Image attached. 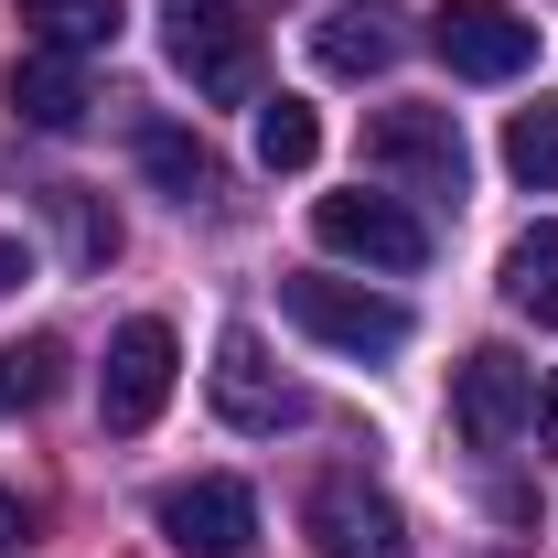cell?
<instances>
[{
  "label": "cell",
  "instance_id": "cell-11",
  "mask_svg": "<svg viewBox=\"0 0 558 558\" xmlns=\"http://www.w3.org/2000/svg\"><path fill=\"white\" fill-rule=\"evenodd\" d=\"M0 97H11V119H22V130H54V140L86 130V108H97V97H86V65H75V54H44V44L0 75Z\"/></svg>",
  "mask_w": 558,
  "mask_h": 558
},
{
  "label": "cell",
  "instance_id": "cell-8",
  "mask_svg": "<svg viewBox=\"0 0 558 558\" xmlns=\"http://www.w3.org/2000/svg\"><path fill=\"white\" fill-rule=\"evenodd\" d=\"M429 44H440V65L473 75V86H505V75L537 65V22L515 0H440L429 11Z\"/></svg>",
  "mask_w": 558,
  "mask_h": 558
},
{
  "label": "cell",
  "instance_id": "cell-21",
  "mask_svg": "<svg viewBox=\"0 0 558 558\" xmlns=\"http://www.w3.org/2000/svg\"><path fill=\"white\" fill-rule=\"evenodd\" d=\"M22 279H33V247H22V236H0V301H11Z\"/></svg>",
  "mask_w": 558,
  "mask_h": 558
},
{
  "label": "cell",
  "instance_id": "cell-5",
  "mask_svg": "<svg viewBox=\"0 0 558 558\" xmlns=\"http://www.w3.org/2000/svg\"><path fill=\"white\" fill-rule=\"evenodd\" d=\"M150 526L183 558H247L258 548V494L236 484V473H183V484L150 494Z\"/></svg>",
  "mask_w": 558,
  "mask_h": 558
},
{
  "label": "cell",
  "instance_id": "cell-10",
  "mask_svg": "<svg viewBox=\"0 0 558 558\" xmlns=\"http://www.w3.org/2000/svg\"><path fill=\"white\" fill-rule=\"evenodd\" d=\"M301 526H312L323 558H409V515L365 484V473H323V484L301 494Z\"/></svg>",
  "mask_w": 558,
  "mask_h": 558
},
{
  "label": "cell",
  "instance_id": "cell-16",
  "mask_svg": "<svg viewBox=\"0 0 558 558\" xmlns=\"http://www.w3.org/2000/svg\"><path fill=\"white\" fill-rule=\"evenodd\" d=\"M44 215L65 226V258H75V269H108V258H119V215L97 205L86 183H44Z\"/></svg>",
  "mask_w": 558,
  "mask_h": 558
},
{
  "label": "cell",
  "instance_id": "cell-7",
  "mask_svg": "<svg viewBox=\"0 0 558 558\" xmlns=\"http://www.w3.org/2000/svg\"><path fill=\"white\" fill-rule=\"evenodd\" d=\"M172 376H183V344H172V323H119L108 333V365H97V418L130 440V429H150L161 418V398H172Z\"/></svg>",
  "mask_w": 558,
  "mask_h": 558
},
{
  "label": "cell",
  "instance_id": "cell-20",
  "mask_svg": "<svg viewBox=\"0 0 558 558\" xmlns=\"http://www.w3.org/2000/svg\"><path fill=\"white\" fill-rule=\"evenodd\" d=\"M22 537H33V505H22V494H11V484H0V558H11V548H22Z\"/></svg>",
  "mask_w": 558,
  "mask_h": 558
},
{
  "label": "cell",
  "instance_id": "cell-12",
  "mask_svg": "<svg viewBox=\"0 0 558 558\" xmlns=\"http://www.w3.org/2000/svg\"><path fill=\"white\" fill-rule=\"evenodd\" d=\"M312 65L344 75V86H365V75L398 65V33H387L376 11H333V22H312Z\"/></svg>",
  "mask_w": 558,
  "mask_h": 558
},
{
  "label": "cell",
  "instance_id": "cell-18",
  "mask_svg": "<svg viewBox=\"0 0 558 558\" xmlns=\"http://www.w3.org/2000/svg\"><path fill=\"white\" fill-rule=\"evenodd\" d=\"M505 172H515L526 194H558V97H537V108L505 119Z\"/></svg>",
  "mask_w": 558,
  "mask_h": 558
},
{
  "label": "cell",
  "instance_id": "cell-15",
  "mask_svg": "<svg viewBox=\"0 0 558 558\" xmlns=\"http://www.w3.org/2000/svg\"><path fill=\"white\" fill-rule=\"evenodd\" d=\"M22 22H33V44L44 54H97V44H119V0H22Z\"/></svg>",
  "mask_w": 558,
  "mask_h": 558
},
{
  "label": "cell",
  "instance_id": "cell-2",
  "mask_svg": "<svg viewBox=\"0 0 558 558\" xmlns=\"http://www.w3.org/2000/svg\"><path fill=\"white\" fill-rule=\"evenodd\" d=\"M365 161H376L398 194H429V205H451V194L473 183V150H462V119H451V108H376V119H365Z\"/></svg>",
  "mask_w": 558,
  "mask_h": 558
},
{
  "label": "cell",
  "instance_id": "cell-22",
  "mask_svg": "<svg viewBox=\"0 0 558 558\" xmlns=\"http://www.w3.org/2000/svg\"><path fill=\"white\" fill-rule=\"evenodd\" d=\"M537 451H558V365H548V387H537Z\"/></svg>",
  "mask_w": 558,
  "mask_h": 558
},
{
  "label": "cell",
  "instance_id": "cell-19",
  "mask_svg": "<svg viewBox=\"0 0 558 558\" xmlns=\"http://www.w3.org/2000/svg\"><path fill=\"white\" fill-rule=\"evenodd\" d=\"M54 387H65V344H44V333H33V344H0V418L44 409Z\"/></svg>",
  "mask_w": 558,
  "mask_h": 558
},
{
  "label": "cell",
  "instance_id": "cell-13",
  "mask_svg": "<svg viewBox=\"0 0 558 558\" xmlns=\"http://www.w3.org/2000/svg\"><path fill=\"white\" fill-rule=\"evenodd\" d=\"M140 172H150L172 205H205L215 183H226V172H215V150H205L194 130H172V119H161V130H140Z\"/></svg>",
  "mask_w": 558,
  "mask_h": 558
},
{
  "label": "cell",
  "instance_id": "cell-9",
  "mask_svg": "<svg viewBox=\"0 0 558 558\" xmlns=\"http://www.w3.org/2000/svg\"><path fill=\"white\" fill-rule=\"evenodd\" d=\"M451 418H462L473 451H505V440L537 418V365L505 354V344H473L462 365H451Z\"/></svg>",
  "mask_w": 558,
  "mask_h": 558
},
{
  "label": "cell",
  "instance_id": "cell-6",
  "mask_svg": "<svg viewBox=\"0 0 558 558\" xmlns=\"http://www.w3.org/2000/svg\"><path fill=\"white\" fill-rule=\"evenodd\" d=\"M205 387H215V418H226V429H247V440H279V429H301V418H312V398L269 365V344H258L247 323H236V333H215Z\"/></svg>",
  "mask_w": 558,
  "mask_h": 558
},
{
  "label": "cell",
  "instance_id": "cell-14",
  "mask_svg": "<svg viewBox=\"0 0 558 558\" xmlns=\"http://www.w3.org/2000/svg\"><path fill=\"white\" fill-rule=\"evenodd\" d=\"M505 301H515L537 333H558V226H526V236L505 247Z\"/></svg>",
  "mask_w": 558,
  "mask_h": 558
},
{
  "label": "cell",
  "instance_id": "cell-1",
  "mask_svg": "<svg viewBox=\"0 0 558 558\" xmlns=\"http://www.w3.org/2000/svg\"><path fill=\"white\" fill-rule=\"evenodd\" d=\"M161 54H172V75H194V97L258 108V22L236 0H172L161 11Z\"/></svg>",
  "mask_w": 558,
  "mask_h": 558
},
{
  "label": "cell",
  "instance_id": "cell-4",
  "mask_svg": "<svg viewBox=\"0 0 558 558\" xmlns=\"http://www.w3.org/2000/svg\"><path fill=\"white\" fill-rule=\"evenodd\" d=\"M312 236L333 247V258H365V269H387V279H409V269H429V226H418V205L409 194H323L312 205Z\"/></svg>",
  "mask_w": 558,
  "mask_h": 558
},
{
  "label": "cell",
  "instance_id": "cell-17",
  "mask_svg": "<svg viewBox=\"0 0 558 558\" xmlns=\"http://www.w3.org/2000/svg\"><path fill=\"white\" fill-rule=\"evenodd\" d=\"M323 161V119L301 97H258V172H312Z\"/></svg>",
  "mask_w": 558,
  "mask_h": 558
},
{
  "label": "cell",
  "instance_id": "cell-3",
  "mask_svg": "<svg viewBox=\"0 0 558 558\" xmlns=\"http://www.w3.org/2000/svg\"><path fill=\"white\" fill-rule=\"evenodd\" d=\"M279 312L333 354H398L409 344V301H387L365 279H279Z\"/></svg>",
  "mask_w": 558,
  "mask_h": 558
}]
</instances>
